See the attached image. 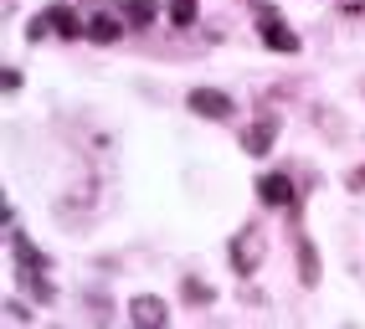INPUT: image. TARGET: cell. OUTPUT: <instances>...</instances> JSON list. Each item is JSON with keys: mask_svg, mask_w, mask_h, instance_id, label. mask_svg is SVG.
Here are the masks:
<instances>
[{"mask_svg": "<svg viewBox=\"0 0 365 329\" xmlns=\"http://www.w3.org/2000/svg\"><path fill=\"white\" fill-rule=\"evenodd\" d=\"M257 21H262V41L273 46V52H299V36L273 16V6H257Z\"/></svg>", "mask_w": 365, "mask_h": 329, "instance_id": "1", "label": "cell"}, {"mask_svg": "<svg viewBox=\"0 0 365 329\" xmlns=\"http://www.w3.org/2000/svg\"><path fill=\"white\" fill-rule=\"evenodd\" d=\"M190 108L206 113V119H227V113H232V98H227L222 88H190Z\"/></svg>", "mask_w": 365, "mask_h": 329, "instance_id": "2", "label": "cell"}, {"mask_svg": "<svg viewBox=\"0 0 365 329\" xmlns=\"http://www.w3.org/2000/svg\"><path fill=\"white\" fill-rule=\"evenodd\" d=\"M257 196H262V206L288 211V206H294V185H288V175H262L257 180Z\"/></svg>", "mask_w": 365, "mask_h": 329, "instance_id": "3", "label": "cell"}, {"mask_svg": "<svg viewBox=\"0 0 365 329\" xmlns=\"http://www.w3.org/2000/svg\"><path fill=\"white\" fill-rule=\"evenodd\" d=\"M257 247H262L257 226H247V231L232 242V263H237V273H252V268H257Z\"/></svg>", "mask_w": 365, "mask_h": 329, "instance_id": "4", "label": "cell"}, {"mask_svg": "<svg viewBox=\"0 0 365 329\" xmlns=\"http://www.w3.org/2000/svg\"><path fill=\"white\" fill-rule=\"evenodd\" d=\"M88 36L93 41H118V36H124V21H118V16H108V11H98V16H93V26H88Z\"/></svg>", "mask_w": 365, "mask_h": 329, "instance_id": "5", "label": "cell"}, {"mask_svg": "<svg viewBox=\"0 0 365 329\" xmlns=\"http://www.w3.org/2000/svg\"><path fill=\"white\" fill-rule=\"evenodd\" d=\"M242 150H247V155H267V150H273V124H252V129H242Z\"/></svg>", "mask_w": 365, "mask_h": 329, "instance_id": "6", "label": "cell"}, {"mask_svg": "<svg viewBox=\"0 0 365 329\" xmlns=\"http://www.w3.org/2000/svg\"><path fill=\"white\" fill-rule=\"evenodd\" d=\"M129 319H134V324H165L170 314H165V303H160V298H134Z\"/></svg>", "mask_w": 365, "mask_h": 329, "instance_id": "7", "label": "cell"}, {"mask_svg": "<svg viewBox=\"0 0 365 329\" xmlns=\"http://www.w3.org/2000/svg\"><path fill=\"white\" fill-rule=\"evenodd\" d=\"M46 16H52V31H62L67 41H78V36H83V21H78V16H72L67 6H52V11H46Z\"/></svg>", "mask_w": 365, "mask_h": 329, "instance_id": "8", "label": "cell"}, {"mask_svg": "<svg viewBox=\"0 0 365 329\" xmlns=\"http://www.w3.org/2000/svg\"><path fill=\"white\" fill-rule=\"evenodd\" d=\"M299 273H304L309 288L319 283V263H314V242H309V237H299Z\"/></svg>", "mask_w": 365, "mask_h": 329, "instance_id": "9", "label": "cell"}, {"mask_svg": "<svg viewBox=\"0 0 365 329\" xmlns=\"http://www.w3.org/2000/svg\"><path fill=\"white\" fill-rule=\"evenodd\" d=\"M124 16L134 21V26H150L155 21V0H124Z\"/></svg>", "mask_w": 365, "mask_h": 329, "instance_id": "10", "label": "cell"}, {"mask_svg": "<svg viewBox=\"0 0 365 329\" xmlns=\"http://www.w3.org/2000/svg\"><path fill=\"white\" fill-rule=\"evenodd\" d=\"M170 21H175V26H190V21H196V0H170Z\"/></svg>", "mask_w": 365, "mask_h": 329, "instance_id": "11", "label": "cell"}, {"mask_svg": "<svg viewBox=\"0 0 365 329\" xmlns=\"http://www.w3.org/2000/svg\"><path fill=\"white\" fill-rule=\"evenodd\" d=\"M46 31H52V16H31L26 21V41H41Z\"/></svg>", "mask_w": 365, "mask_h": 329, "instance_id": "12", "label": "cell"}, {"mask_svg": "<svg viewBox=\"0 0 365 329\" xmlns=\"http://www.w3.org/2000/svg\"><path fill=\"white\" fill-rule=\"evenodd\" d=\"M185 298H190V303H211V288H206V283H185Z\"/></svg>", "mask_w": 365, "mask_h": 329, "instance_id": "13", "label": "cell"}, {"mask_svg": "<svg viewBox=\"0 0 365 329\" xmlns=\"http://www.w3.org/2000/svg\"><path fill=\"white\" fill-rule=\"evenodd\" d=\"M350 191H365V164H360V170H350Z\"/></svg>", "mask_w": 365, "mask_h": 329, "instance_id": "14", "label": "cell"}]
</instances>
